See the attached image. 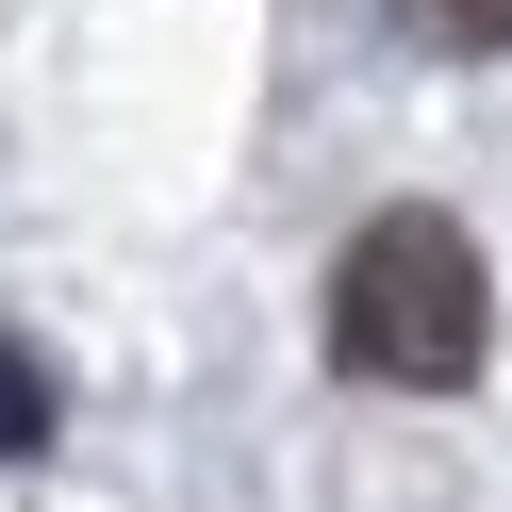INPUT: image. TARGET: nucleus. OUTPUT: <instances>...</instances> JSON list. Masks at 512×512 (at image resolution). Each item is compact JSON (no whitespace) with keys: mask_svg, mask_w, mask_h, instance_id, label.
I'll return each mask as SVG.
<instances>
[{"mask_svg":"<svg viewBox=\"0 0 512 512\" xmlns=\"http://www.w3.org/2000/svg\"><path fill=\"white\" fill-rule=\"evenodd\" d=\"M479 347H496V281H479V232L430 199L364 215L331 265V364L380 380V397H463Z\"/></svg>","mask_w":512,"mask_h":512,"instance_id":"f257e3e1","label":"nucleus"},{"mask_svg":"<svg viewBox=\"0 0 512 512\" xmlns=\"http://www.w3.org/2000/svg\"><path fill=\"white\" fill-rule=\"evenodd\" d=\"M34 446H50V364L0 331V463H34Z\"/></svg>","mask_w":512,"mask_h":512,"instance_id":"f03ea898","label":"nucleus"},{"mask_svg":"<svg viewBox=\"0 0 512 512\" xmlns=\"http://www.w3.org/2000/svg\"><path fill=\"white\" fill-rule=\"evenodd\" d=\"M413 50H512V0H397Z\"/></svg>","mask_w":512,"mask_h":512,"instance_id":"7ed1b4c3","label":"nucleus"}]
</instances>
